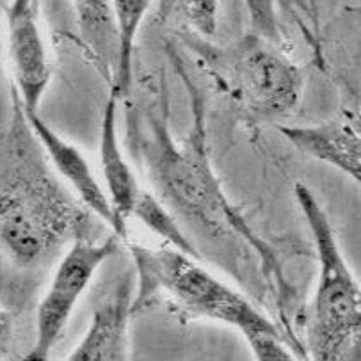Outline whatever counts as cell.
<instances>
[{
    "instance_id": "16",
    "label": "cell",
    "mask_w": 361,
    "mask_h": 361,
    "mask_svg": "<svg viewBox=\"0 0 361 361\" xmlns=\"http://www.w3.org/2000/svg\"><path fill=\"white\" fill-rule=\"evenodd\" d=\"M247 15H250L251 29L258 36L265 37L267 42L279 45L283 42L281 29H279L278 9H276V0H244Z\"/></svg>"
},
{
    "instance_id": "18",
    "label": "cell",
    "mask_w": 361,
    "mask_h": 361,
    "mask_svg": "<svg viewBox=\"0 0 361 361\" xmlns=\"http://www.w3.org/2000/svg\"><path fill=\"white\" fill-rule=\"evenodd\" d=\"M308 2V9L312 13V18H313V32L315 36L320 34V15H319V0H306Z\"/></svg>"
},
{
    "instance_id": "13",
    "label": "cell",
    "mask_w": 361,
    "mask_h": 361,
    "mask_svg": "<svg viewBox=\"0 0 361 361\" xmlns=\"http://www.w3.org/2000/svg\"><path fill=\"white\" fill-rule=\"evenodd\" d=\"M152 0H112L116 32H118V63H116L114 84L109 90L118 94L119 100L130 94L134 82V47L139 27L145 20Z\"/></svg>"
},
{
    "instance_id": "5",
    "label": "cell",
    "mask_w": 361,
    "mask_h": 361,
    "mask_svg": "<svg viewBox=\"0 0 361 361\" xmlns=\"http://www.w3.org/2000/svg\"><path fill=\"white\" fill-rule=\"evenodd\" d=\"M197 50L217 87L250 118L278 121L301 104L302 70L257 32L224 49L202 45Z\"/></svg>"
},
{
    "instance_id": "15",
    "label": "cell",
    "mask_w": 361,
    "mask_h": 361,
    "mask_svg": "<svg viewBox=\"0 0 361 361\" xmlns=\"http://www.w3.org/2000/svg\"><path fill=\"white\" fill-rule=\"evenodd\" d=\"M219 0H157L159 22H175L196 37H212L217 30Z\"/></svg>"
},
{
    "instance_id": "1",
    "label": "cell",
    "mask_w": 361,
    "mask_h": 361,
    "mask_svg": "<svg viewBox=\"0 0 361 361\" xmlns=\"http://www.w3.org/2000/svg\"><path fill=\"white\" fill-rule=\"evenodd\" d=\"M168 56L182 78L190 98L192 123L189 134L175 139L169 132V93L164 73L149 78L127 109V148L139 166L153 194L164 203L178 221L207 240L238 237L260 253L264 272L274 276L278 287L287 290L281 271L272 251L251 231L243 214L228 200L216 175L207 139V107L202 91L187 73L182 56L175 47Z\"/></svg>"
},
{
    "instance_id": "7",
    "label": "cell",
    "mask_w": 361,
    "mask_h": 361,
    "mask_svg": "<svg viewBox=\"0 0 361 361\" xmlns=\"http://www.w3.org/2000/svg\"><path fill=\"white\" fill-rule=\"evenodd\" d=\"M6 39L13 91L25 111L39 112L54 68L39 23L37 0H11L6 8Z\"/></svg>"
},
{
    "instance_id": "9",
    "label": "cell",
    "mask_w": 361,
    "mask_h": 361,
    "mask_svg": "<svg viewBox=\"0 0 361 361\" xmlns=\"http://www.w3.org/2000/svg\"><path fill=\"white\" fill-rule=\"evenodd\" d=\"M135 272H125L114 290L91 317L84 338L70 353V361H125L130 357L128 326L134 315Z\"/></svg>"
},
{
    "instance_id": "6",
    "label": "cell",
    "mask_w": 361,
    "mask_h": 361,
    "mask_svg": "<svg viewBox=\"0 0 361 361\" xmlns=\"http://www.w3.org/2000/svg\"><path fill=\"white\" fill-rule=\"evenodd\" d=\"M123 243L116 233L104 240L78 237L57 264L52 283L36 312V340L25 360L47 361L63 336L78 299L93 281L102 265L118 253Z\"/></svg>"
},
{
    "instance_id": "4",
    "label": "cell",
    "mask_w": 361,
    "mask_h": 361,
    "mask_svg": "<svg viewBox=\"0 0 361 361\" xmlns=\"http://www.w3.org/2000/svg\"><path fill=\"white\" fill-rule=\"evenodd\" d=\"M294 196L312 233L319 260V279L306 322V354L317 361L353 360L361 333V292L347 265L328 214L305 183Z\"/></svg>"
},
{
    "instance_id": "2",
    "label": "cell",
    "mask_w": 361,
    "mask_h": 361,
    "mask_svg": "<svg viewBox=\"0 0 361 361\" xmlns=\"http://www.w3.org/2000/svg\"><path fill=\"white\" fill-rule=\"evenodd\" d=\"M90 214L59 180L11 90V114L0 132V247L18 267H36L86 237Z\"/></svg>"
},
{
    "instance_id": "12",
    "label": "cell",
    "mask_w": 361,
    "mask_h": 361,
    "mask_svg": "<svg viewBox=\"0 0 361 361\" xmlns=\"http://www.w3.org/2000/svg\"><path fill=\"white\" fill-rule=\"evenodd\" d=\"M73 4L82 39L111 87L118 63V32L112 0H73Z\"/></svg>"
},
{
    "instance_id": "8",
    "label": "cell",
    "mask_w": 361,
    "mask_h": 361,
    "mask_svg": "<svg viewBox=\"0 0 361 361\" xmlns=\"http://www.w3.org/2000/svg\"><path fill=\"white\" fill-rule=\"evenodd\" d=\"M25 114L27 119H29L30 128L36 134L39 145L45 149L47 157H49L50 164L56 169L57 175L68 183L75 197L93 216L104 221L111 228L112 233L118 235L121 240H127L128 224L119 221V217L116 216L107 190H105V187L102 185L98 176L91 169L84 153L73 142L64 139L59 132L54 130L45 119L39 116V112L25 111Z\"/></svg>"
},
{
    "instance_id": "10",
    "label": "cell",
    "mask_w": 361,
    "mask_h": 361,
    "mask_svg": "<svg viewBox=\"0 0 361 361\" xmlns=\"http://www.w3.org/2000/svg\"><path fill=\"white\" fill-rule=\"evenodd\" d=\"M274 128L301 153L333 166L356 183L361 182V137L356 116L340 114L310 127L274 123Z\"/></svg>"
},
{
    "instance_id": "14",
    "label": "cell",
    "mask_w": 361,
    "mask_h": 361,
    "mask_svg": "<svg viewBox=\"0 0 361 361\" xmlns=\"http://www.w3.org/2000/svg\"><path fill=\"white\" fill-rule=\"evenodd\" d=\"M132 216L137 217L149 231H153L157 237H160L166 244H169V247H175V250L182 251V253L189 255L196 260H202V253L194 246L192 240L187 237L185 231L182 230L178 217L153 192L142 189Z\"/></svg>"
},
{
    "instance_id": "11",
    "label": "cell",
    "mask_w": 361,
    "mask_h": 361,
    "mask_svg": "<svg viewBox=\"0 0 361 361\" xmlns=\"http://www.w3.org/2000/svg\"><path fill=\"white\" fill-rule=\"evenodd\" d=\"M118 94L109 90L104 114L100 121V168L104 176V187L109 194L116 216L119 221L128 223L134 207L141 196L142 189L119 142L118 134Z\"/></svg>"
},
{
    "instance_id": "17",
    "label": "cell",
    "mask_w": 361,
    "mask_h": 361,
    "mask_svg": "<svg viewBox=\"0 0 361 361\" xmlns=\"http://www.w3.org/2000/svg\"><path fill=\"white\" fill-rule=\"evenodd\" d=\"M15 353V324L8 310L0 308V360H9Z\"/></svg>"
},
{
    "instance_id": "3",
    "label": "cell",
    "mask_w": 361,
    "mask_h": 361,
    "mask_svg": "<svg viewBox=\"0 0 361 361\" xmlns=\"http://www.w3.org/2000/svg\"><path fill=\"white\" fill-rule=\"evenodd\" d=\"M135 267L134 313L142 312L164 295L171 312L182 320H217L246 338L260 361L298 360L285 331L265 317L250 299L217 279L196 258L175 247H146L130 243Z\"/></svg>"
}]
</instances>
